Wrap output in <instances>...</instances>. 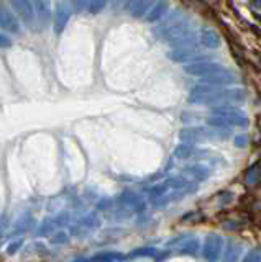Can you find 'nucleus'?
Wrapping results in <instances>:
<instances>
[{
	"instance_id": "obj_1",
	"label": "nucleus",
	"mask_w": 261,
	"mask_h": 262,
	"mask_svg": "<svg viewBox=\"0 0 261 262\" xmlns=\"http://www.w3.org/2000/svg\"><path fill=\"white\" fill-rule=\"evenodd\" d=\"M247 95H245L243 89H225L218 90L215 85L200 84L194 87L189 94L187 102L192 105H228V103H238L243 102Z\"/></svg>"
},
{
	"instance_id": "obj_2",
	"label": "nucleus",
	"mask_w": 261,
	"mask_h": 262,
	"mask_svg": "<svg viewBox=\"0 0 261 262\" xmlns=\"http://www.w3.org/2000/svg\"><path fill=\"white\" fill-rule=\"evenodd\" d=\"M12 8L15 15L18 16V20L25 25L27 28L35 30L38 27L33 0H12Z\"/></svg>"
},
{
	"instance_id": "obj_3",
	"label": "nucleus",
	"mask_w": 261,
	"mask_h": 262,
	"mask_svg": "<svg viewBox=\"0 0 261 262\" xmlns=\"http://www.w3.org/2000/svg\"><path fill=\"white\" fill-rule=\"evenodd\" d=\"M212 115H220L222 118H225V121L230 126H248V117L245 113H242L236 106H232V103L228 105H220L212 108Z\"/></svg>"
},
{
	"instance_id": "obj_4",
	"label": "nucleus",
	"mask_w": 261,
	"mask_h": 262,
	"mask_svg": "<svg viewBox=\"0 0 261 262\" xmlns=\"http://www.w3.org/2000/svg\"><path fill=\"white\" fill-rule=\"evenodd\" d=\"M191 30V23L184 20V18H179L173 23L169 25H161L158 30H154V35L158 38H161L165 43H169V41H173L174 38L181 36L183 33L189 31Z\"/></svg>"
},
{
	"instance_id": "obj_5",
	"label": "nucleus",
	"mask_w": 261,
	"mask_h": 262,
	"mask_svg": "<svg viewBox=\"0 0 261 262\" xmlns=\"http://www.w3.org/2000/svg\"><path fill=\"white\" fill-rule=\"evenodd\" d=\"M71 15H72V10L69 4L64 2V0H58L54 5V12H53V31L56 35H61L64 28L68 27Z\"/></svg>"
},
{
	"instance_id": "obj_6",
	"label": "nucleus",
	"mask_w": 261,
	"mask_h": 262,
	"mask_svg": "<svg viewBox=\"0 0 261 262\" xmlns=\"http://www.w3.org/2000/svg\"><path fill=\"white\" fill-rule=\"evenodd\" d=\"M224 237L218 234H209L202 246V254L206 260H218L224 252Z\"/></svg>"
},
{
	"instance_id": "obj_7",
	"label": "nucleus",
	"mask_w": 261,
	"mask_h": 262,
	"mask_svg": "<svg viewBox=\"0 0 261 262\" xmlns=\"http://www.w3.org/2000/svg\"><path fill=\"white\" fill-rule=\"evenodd\" d=\"M225 69L220 62H210V61H202V62H194V64H187L184 68V72L189 74L194 77H206L210 74H215L218 71Z\"/></svg>"
},
{
	"instance_id": "obj_8",
	"label": "nucleus",
	"mask_w": 261,
	"mask_h": 262,
	"mask_svg": "<svg viewBox=\"0 0 261 262\" xmlns=\"http://www.w3.org/2000/svg\"><path fill=\"white\" fill-rule=\"evenodd\" d=\"M236 82H238V76L230 69H222L215 74H210V76L200 77V84H209V85H215V87L232 85V84H236Z\"/></svg>"
},
{
	"instance_id": "obj_9",
	"label": "nucleus",
	"mask_w": 261,
	"mask_h": 262,
	"mask_svg": "<svg viewBox=\"0 0 261 262\" xmlns=\"http://www.w3.org/2000/svg\"><path fill=\"white\" fill-rule=\"evenodd\" d=\"M0 28L12 35H18L20 33V20L18 16L12 12L10 8L0 4Z\"/></svg>"
},
{
	"instance_id": "obj_10",
	"label": "nucleus",
	"mask_w": 261,
	"mask_h": 262,
	"mask_svg": "<svg viewBox=\"0 0 261 262\" xmlns=\"http://www.w3.org/2000/svg\"><path fill=\"white\" fill-rule=\"evenodd\" d=\"M36 21L39 30H46L51 25L53 13H51V2L50 0H33Z\"/></svg>"
},
{
	"instance_id": "obj_11",
	"label": "nucleus",
	"mask_w": 261,
	"mask_h": 262,
	"mask_svg": "<svg viewBox=\"0 0 261 262\" xmlns=\"http://www.w3.org/2000/svg\"><path fill=\"white\" fill-rule=\"evenodd\" d=\"M153 5L154 0H125V8L133 18H143Z\"/></svg>"
},
{
	"instance_id": "obj_12",
	"label": "nucleus",
	"mask_w": 261,
	"mask_h": 262,
	"mask_svg": "<svg viewBox=\"0 0 261 262\" xmlns=\"http://www.w3.org/2000/svg\"><path fill=\"white\" fill-rule=\"evenodd\" d=\"M199 39H200V45L209 49H217V48H220V45H222V38H220V35L214 28H209V27L200 28Z\"/></svg>"
},
{
	"instance_id": "obj_13",
	"label": "nucleus",
	"mask_w": 261,
	"mask_h": 262,
	"mask_svg": "<svg viewBox=\"0 0 261 262\" xmlns=\"http://www.w3.org/2000/svg\"><path fill=\"white\" fill-rule=\"evenodd\" d=\"M169 10V4L166 0H159V2H154V5L148 10V13L145 15V20L148 23H156L159 21L163 16H165Z\"/></svg>"
},
{
	"instance_id": "obj_14",
	"label": "nucleus",
	"mask_w": 261,
	"mask_h": 262,
	"mask_svg": "<svg viewBox=\"0 0 261 262\" xmlns=\"http://www.w3.org/2000/svg\"><path fill=\"white\" fill-rule=\"evenodd\" d=\"M194 56H195V49L192 46L191 48H174L173 51L168 53V59H171L173 62H186Z\"/></svg>"
},
{
	"instance_id": "obj_15",
	"label": "nucleus",
	"mask_w": 261,
	"mask_h": 262,
	"mask_svg": "<svg viewBox=\"0 0 261 262\" xmlns=\"http://www.w3.org/2000/svg\"><path fill=\"white\" fill-rule=\"evenodd\" d=\"M197 36H195V33L192 31V28L189 30V31H186V33H183L181 36H177V38H174L173 41H169V46H173V48H191V46H194L195 43H197Z\"/></svg>"
},
{
	"instance_id": "obj_16",
	"label": "nucleus",
	"mask_w": 261,
	"mask_h": 262,
	"mask_svg": "<svg viewBox=\"0 0 261 262\" xmlns=\"http://www.w3.org/2000/svg\"><path fill=\"white\" fill-rule=\"evenodd\" d=\"M122 203L124 205H128L130 208H133L135 211H142L145 208V202L138 196L136 193L133 192H125V193H122Z\"/></svg>"
},
{
	"instance_id": "obj_17",
	"label": "nucleus",
	"mask_w": 261,
	"mask_h": 262,
	"mask_svg": "<svg viewBox=\"0 0 261 262\" xmlns=\"http://www.w3.org/2000/svg\"><path fill=\"white\" fill-rule=\"evenodd\" d=\"M184 172H187V174L192 176L195 180H199V182H202V180H207L209 176H210L209 167L202 166V164H194V166H187V167H184Z\"/></svg>"
},
{
	"instance_id": "obj_18",
	"label": "nucleus",
	"mask_w": 261,
	"mask_h": 262,
	"mask_svg": "<svg viewBox=\"0 0 261 262\" xmlns=\"http://www.w3.org/2000/svg\"><path fill=\"white\" fill-rule=\"evenodd\" d=\"M200 248V244L197 239H186L183 244H179L176 248V252L181 254V256H194V254H197Z\"/></svg>"
},
{
	"instance_id": "obj_19",
	"label": "nucleus",
	"mask_w": 261,
	"mask_h": 262,
	"mask_svg": "<svg viewBox=\"0 0 261 262\" xmlns=\"http://www.w3.org/2000/svg\"><path fill=\"white\" fill-rule=\"evenodd\" d=\"M240 249H242V244L238 241L228 239L227 244H225L224 259L225 260H238V257H240Z\"/></svg>"
},
{
	"instance_id": "obj_20",
	"label": "nucleus",
	"mask_w": 261,
	"mask_h": 262,
	"mask_svg": "<svg viewBox=\"0 0 261 262\" xmlns=\"http://www.w3.org/2000/svg\"><path fill=\"white\" fill-rule=\"evenodd\" d=\"M194 156V146L192 143H183L179 144L176 149H174V158L176 159H191Z\"/></svg>"
},
{
	"instance_id": "obj_21",
	"label": "nucleus",
	"mask_w": 261,
	"mask_h": 262,
	"mask_svg": "<svg viewBox=\"0 0 261 262\" xmlns=\"http://www.w3.org/2000/svg\"><path fill=\"white\" fill-rule=\"evenodd\" d=\"M158 249L156 248H151V246H148V248H138L135 251H132L127 256V259H138V257H156L158 256Z\"/></svg>"
},
{
	"instance_id": "obj_22",
	"label": "nucleus",
	"mask_w": 261,
	"mask_h": 262,
	"mask_svg": "<svg viewBox=\"0 0 261 262\" xmlns=\"http://www.w3.org/2000/svg\"><path fill=\"white\" fill-rule=\"evenodd\" d=\"M91 259L92 260H122V259H125V256L117 251H102V252H97Z\"/></svg>"
},
{
	"instance_id": "obj_23",
	"label": "nucleus",
	"mask_w": 261,
	"mask_h": 262,
	"mask_svg": "<svg viewBox=\"0 0 261 262\" xmlns=\"http://www.w3.org/2000/svg\"><path fill=\"white\" fill-rule=\"evenodd\" d=\"M259 176H261V172H259V164H255V166H251V167L247 170V174H245V182L250 184V185H255V184H258Z\"/></svg>"
},
{
	"instance_id": "obj_24",
	"label": "nucleus",
	"mask_w": 261,
	"mask_h": 262,
	"mask_svg": "<svg viewBox=\"0 0 261 262\" xmlns=\"http://www.w3.org/2000/svg\"><path fill=\"white\" fill-rule=\"evenodd\" d=\"M110 2V0H91L87 5V12L91 13V15H97V13H101L105 7H107V4Z\"/></svg>"
},
{
	"instance_id": "obj_25",
	"label": "nucleus",
	"mask_w": 261,
	"mask_h": 262,
	"mask_svg": "<svg viewBox=\"0 0 261 262\" xmlns=\"http://www.w3.org/2000/svg\"><path fill=\"white\" fill-rule=\"evenodd\" d=\"M243 262H259L261 260V251L259 249H251L247 252V256H243Z\"/></svg>"
},
{
	"instance_id": "obj_26",
	"label": "nucleus",
	"mask_w": 261,
	"mask_h": 262,
	"mask_svg": "<svg viewBox=\"0 0 261 262\" xmlns=\"http://www.w3.org/2000/svg\"><path fill=\"white\" fill-rule=\"evenodd\" d=\"M69 2L72 4L76 12H83V10H87V5L91 0H69Z\"/></svg>"
},
{
	"instance_id": "obj_27",
	"label": "nucleus",
	"mask_w": 261,
	"mask_h": 262,
	"mask_svg": "<svg viewBox=\"0 0 261 262\" xmlns=\"http://www.w3.org/2000/svg\"><path fill=\"white\" fill-rule=\"evenodd\" d=\"M247 144H248V136L247 135L240 133L238 136H235V146L236 147H245Z\"/></svg>"
},
{
	"instance_id": "obj_28",
	"label": "nucleus",
	"mask_w": 261,
	"mask_h": 262,
	"mask_svg": "<svg viewBox=\"0 0 261 262\" xmlns=\"http://www.w3.org/2000/svg\"><path fill=\"white\" fill-rule=\"evenodd\" d=\"M68 239H69V236L66 233H58L51 239V243L53 244H63V243H68Z\"/></svg>"
},
{
	"instance_id": "obj_29",
	"label": "nucleus",
	"mask_w": 261,
	"mask_h": 262,
	"mask_svg": "<svg viewBox=\"0 0 261 262\" xmlns=\"http://www.w3.org/2000/svg\"><path fill=\"white\" fill-rule=\"evenodd\" d=\"M12 45H13V41L7 35H4V33H0V48H10Z\"/></svg>"
},
{
	"instance_id": "obj_30",
	"label": "nucleus",
	"mask_w": 261,
	"mask_h": 262,
	"mask_svg": "<svg viewBox=\"0 0 261 262\" xmlns=\"http://www.w3.org/2000/svg\"><path fill=\"white\" fill-rule=\"evenodd\" d=\"M22 244H23V241H22V239H20V241H15V243H12V244L9 246V249H7V252H9V254L17 252V249H20V248H22Z\"/></svg>"
},
{
	"instance_id": "obj_31",
	"label": "nucleus",
	"mask_w": 261,
	"mask_h": 262,
	"mask_svg": "<svg viewBox=\"0 0 261 262\" xmlns=\"http://www.w3.org/2000/svg\"><path fill=\"white\" fill-rule=\"evenodd\" d=\"M110 4H112V7H113V8H117L118 5L125 4V0H110Z\"/></svg>"
},
{
	"instance_id": "obj_32",
	"label": "nucleus",
	"mask_w": 261,
	"mask_h": 262,
	"mask_svg": "<svg viewBox=\"0 0 261 262\" xmlns=\"http://www.w3.org/2000/svg\"><path fill=\"white\" fill-rule=\"evenodd\" d=\"M0 237H2V236H0Z\"/></svg>"
}]
</instances>
